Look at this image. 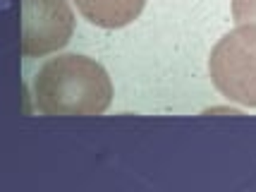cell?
Segmentation results:
<instances>
[{"mask_svg":"<svg viewBox=\"0 0 256 192\" xmlns=\"http://www.w3.org/2000/svg\"><path fill=\"white\" fill-rule=\"evenodd\" d=\"M208 72L225 99L256 108V24L225 34L208 58Z\"/></svg>","mask_w":256,"mask_h":192,"instance_id":"7a4b0ae2","label":"cell"},{"mask_svg":"<svg viewBox=\"0 0 256 192\" xmlns=\"http://www.w3.org/2000/svg\"><path fill=\"white\" fill-rule=\"evenodd\" d=\"M110 101L108 72L86 56L50 58L34 79V103L44 115H100Z\"/></svg>","mask_w":256,"mask_h":192,"instance_id":"6da1fadb","label":"cell"},{"mask_svg":"<svg viewBox=\"0 0 256 192\" xmlns=\"http://www.w3.org/2000/svg\"><path fill=\"white\" fill-rule=\"evenodd\" d=\"M74 5L91 24L103 29H120L142 15L146 0H74Z\"/></svg>","mask_w":256,"mask_h":192,"instance_id":"277c9868","label":"cell"},{"mask_svg":"<svg viewBox=\"0 0 256 192\" xmlns=\"http://www.w3.org/2000/svg\"><path fill=\"white\" fill-rule=\"evenodd\" d=\"M232 17L237 24L256 22V0H232Z\"/></svg>","mask_w":256,"mask_h":192,"instance_id":"5b68a950","label":"cell"},{"mask_svg":"<svg viewBox=\"0 0 256 192\" xmlns=\"http://www.w3.org/2000/svg\"><path fill=\"white\" fill-rule=\"evenodd\" d=\"M74 32V15L67 0H22V56L56 53Z\"/></svg>","mask_w":256,"mask_h":192,"instance_id":"3957f363","label":"cell"}]
</instances>
